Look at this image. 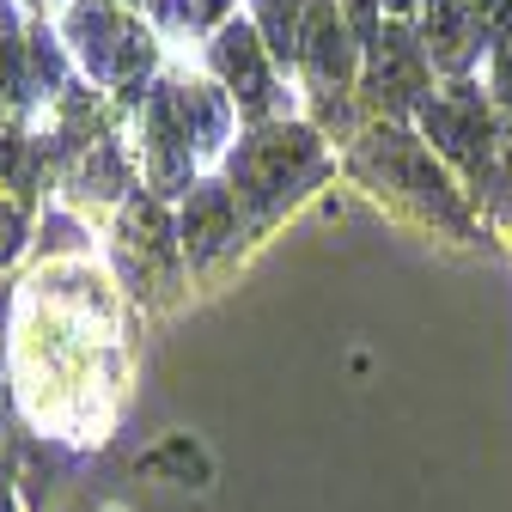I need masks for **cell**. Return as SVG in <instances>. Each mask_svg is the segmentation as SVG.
I'll list each match as a JSON object with an SVG mask.
<instances>
[{
  "label": "cell",
  "mask_w": 512,
  "mask_h": 512,
  "mask_svg": "<svg viewBox=\"0 0 512 512\" xmlns=\"http://www.w3.org/2000/svg\"><path fill=\"white\" fill-rule=\"evenodd\" d=\"M317 171H324V147H317L311 128H269V135L244 141L232 159L238 196L250 202V214H275L305 183H317Z\"/></svg>",
  "instance_id": "1"
},
{
  "label": "cell",
  "mask_w": 512,
  "mask_h": 512,
  "mask_svg": "<svg viewBox=\"0 0 512 512\" xmlns=\"http://www.w3.org/2000/svg\"><path fill=\"white\" fill-rule=\"evenodd\" d=\"M360 171L378 183V189H397V196H409L415 208H427L433 220H445L452 232H470V214L458 202V189L445 183V171L433 165V153L403 135V128H372L366 147H360Z\"/></svg>",
  "instance_id": "2"
},
{
  "label": "cell",
  "mask_w": 512,
  "mask_h": 512,
  "mask_svg": "<svg viewBox=\"0 0 512 512\" xmlns=\"http://www.w3.org/2000/svg\"><path fill=\"white\" fill-rule=\"evenodd\" d=\"M421 128L439 153H452L476 171H488V153H494V110L476 86H445L433 98H421Z\"/></svg>",
  "instance_id": "3"
},
{
  "label": "cell",
  "mask_w": 512,
  "mask_h": 512,
  "mask_svg": "<svg viewBox=\"0 0 512 512\" xmlns=\"http://www.w3.org/2000/svg\"><path fill=\"white\" fill-rule=\"evenodd\" d=\"M427 43L409 31V25H384L372 37V98L384 110H421V92H427Z\"/></svg>",
  "instance_id": "4"
},
{
  "label": "cell",
  "mask_w": 512,
  "mask_h": 512,
  "mask_svg": "<svg viewBox=\"0 0 512 512\" xmlns=\"http://www.w3.org/2000/svg\"><path fill=\"white\" fill-rule=\"evenodd\" d=\"M488 19H494V0H433L427 7V55L439 68L464 74L470 61L482 55V37H488Z\"/></svg>",
  "instance_id": "5"
},
{
  "label": "cell",
  "mask_w": 512,
  "mask_h": 512,
  "mask_svg": "<svg viewBox=\"0 0 512 512\" xmlns=\"http://www.w3.org/2000/svg\"><path fill=\"white\" fill-rule=\"evenodd\" d=\"M74 31L80 37H98V49H86V61H92V74H104V80L128 74L135 61H147V37H135V25L116 19L110 7H98V0L74 13Z\"/></svg>",
  "instance_id": "6"
},
{
  "label": "cell",
  "mask_w": 512,
  "mask_h": 512,
  "mask_svg": "<svg viewBox=\"0 0 512 512\" xmlns=\"http://www.w3.org/2000/svg\"><path fill=\"white\" fill-rule=\"evenodd\" d=\"M299 55H305V68H311L317 86H342L354 74V43H348V25H342V13L330 7V0H317V7H311Z\"/></svg>",
  "instance_id": "7"
},
{
  "label": "cell",
  "mask_w": 512,
  "mask_h": 512,
  "mask_svg": "<svg viewBox=\"0 0 512 512\" xmlns=\"http://www.w3.org/2000/svg\"><path fill=\"white\" fill-rule=\"evenodd\" d=\"M214 61H220L226 86H238V98H244L250 110H269V61H263V43H256L244 25H226V31H220Z\"/></svg>",
  "instance_id": "8"
},
{
  "label": "cell",
  "mask_w": 512,
  "mask_h": 512,
  "mask_svg": "<svg viewBox=\"0 0 512 512\" xmlns=\"http://www.w3.org/2000/svg\"><path fill=\"white\" fill-rule=\"evenodd\" d=\"M226 238H232V196L214 189V183L189 189V214H183V250H189V263H208Z\"/></svg>",
  "instance_id": "9"
},
{
  "label": "cell",
  "mask_w": 512,
  "mask_h": 512,
  "mask_svg": "<svg viewBox=\"0 0 512 512\" xmlns=\"http://www.w3.org/2000/svg\"><path fill=\"white\" fill-rule=\"evenodd\" d=\"M269 13V49L275 55H299V25H293V0H263Z\"/></svg>",
  "instance_id": "10"
},
{
  "label": "cell",
  "mask_w": 512,
  "mask_h": 512,
  "mask_svg": "<svg viewBox=\"0 0 512 512\" xmlns=\"http://www.w3.org/2000/svg\"><path fill=\"white\" fill-rule=\"evenodd\" d=\"M494 98L512 104V19H506L500 37H494Z\"/></svg>",
  "instance_id": "11"
},
{
  "label": "cell",
  "mask_w": 512,
  "mask_h": 512,
  "mask_svg": "<svg viewBox=\"0 0 512 512\" xmlns=\"http://www.w3.org/2000/svg\"><path fill=\"white\" fill-rule=\"evenodd\" d=\"M13 250H19V214H13L7 202H0V263H7Z\"/></svg>",
  "instance_id": "12"
},
{
  "label": "cell",
  "mask_w": 512,
  "mask_h": 512,
  "mask_svg": "<svg viewBox=\"0 0 512 512\" xmlns=\"http://www.w3.org/2000/svg\"><path fill=\"white\" fill-rule=\"evenodd\" d=\"M391 7H397V13H409V7H415V0H391Z\"/></svg>",
  "instance_id": "13"
},
{
  "label": "cell",
  "mask_w": 512,
  "mask_h": 512,
  "mask_svg": "<svg viewBox=\"0 0 512 512\" xmlns=\"http://www.w3.org/2000/svg\"><path fill=\"white\" fill-rule=\"evenodd\" d=\"M0 512H7V488H0Z\"/></svg>",
  "instance_id": "14"
}]
</instances>
